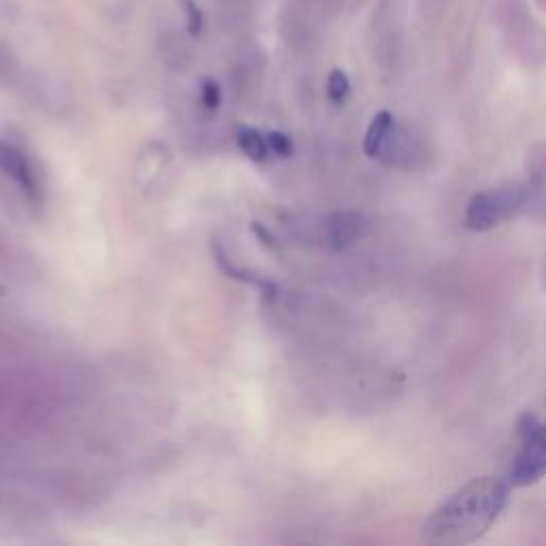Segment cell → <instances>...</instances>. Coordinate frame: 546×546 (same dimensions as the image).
<instances>
[{
  "instance_id": "obj_1",
  "label": "cell",
  "mask_w": 546,
  "mask_h": 546,
  "mask_svg": "<svg viewBox=\"0 0 546 546\" xmlns=\"http://www.w3.org/2000/svg\"><path fill=\"white\" fill-rule=\"evenodd\" d=\"M508 478L480 476L457 489L431 512L423 525L429 544H472L483 538L502 515L510 493Z\"/></svg>"
},
{
  "instance_id": "obj_15",
  "label": "cell",
  "mask_w": 546,
  "mask_h": 546,
  "mask_svg": "<svg viewBox=\"0 0 546 546\" xmlns=\"http://www.w3.org/2000/svg\"><path fill=\"white\" fill-rule=\"evenodd\" d=\"M5 293H7V291H5V288H3V286H0V295H5Z\"/></svg>"
},
{
  "instance_id": "obj_7",
  "label": "cell",
  "mask_w": 546,
  "mask_h": 546,
  "mask_svg": "<svg viewBox=\"0 0 546 546\" xmlns=\"http://www.w3.org/2000/svg\"><path fill=\"white\" fill-rule=\"evenodd\" d=\"M393 131H395L393 114L391 111H380V114H376L374 120L367 126V133L363 139V152L369 158H380L384 148H387Z\"/></svg>"
},
{
  "instance_id": "obj_5",
  "label": "cell",
  "mask_w": 546,
  "mask_h": 546,
  "mask_svg": "<svg viewBox=\"0 0 546 546\" xmlns=\"http://www.w3.org/2000/svg\"><path fill=\"white\" fill-rule=\"evenodd\" d=\"M0 171L9 175V178L24 190V195L32 203L39 201L41 188H39L35 171H32V167L28 165L26 156L5 141H0Z\"/></svg>"
},
{
  "instance_id": "obj_6",
  "label": "cell",
  "mask_w": 546,
  "mask_h": 546,
  "mask_svg": "<svg viewBox=\"0 0 546 546\" xmlns=\"http://www.w3.org/2000/svg\"><path fill=\"white\" fill-rule=\"evenodd\" d=\"M212 254H214V261H216L218 269L224 273V276L231 278V280L242 282V284H250V286L261 288V293H263L265 299H276V295H278V284H276V282H271V280H267V278H261L259 273L248 271V269H244V267H237V265L231 261V256L227 254V250L222 248V244L218 242V239H212Z\"/></svg>"
},
{
  "instance_id": "obj_3",
  "label": "cell",
  "mask_w": 546,
  "mask_h": 546,
  "mask_svg": "<svg viewBox=\"0 0 546 546\" xmlns=\"http://www.w3.org/2000/svg\"><path fill=\"white\" fill-rule=\"evenodd\" d=\"M517 455L508 470L512 487L536 485L546 476V425L532 412H523L515 427Z\"/></svg>"
},
{
  "instance_id": "obj_10",
  "label": "cell",
  "mask_w": 546,
  "mask_h": 546,
  "mask_svg": "<svg viewBox=\"0 0 546 546\" xmlns=\"http://www.w3.org/2000/svg\"><path fill=\"white\" fill-rule=\"evenodd\" d=\"M220 18H224L229 26L242 24L246 18H250V3L248 0H222Z\"/></svg>"
},
{
  "instance_id": "obj_4",
  "label": "cell",
  "mask_w": 546,
  "mask_h": 546,
  "mask_svg": "<svg viewBox=\"0 0 546 546\" xmlns=\"http://www.w3.org/2000/svg\"><path fill=\"white\" fill-rule=\"evenodd\" d=\"M367 233V218L359 212H335L325 222V239L333 252L350 248Z\"/></svg>"
},
{
  "instance_id": "obj_11",
  "label": "cell",
  "mask_w": 546,
  "mask_h": 546,
  "mask_svg": "<svg viewBox=\"0 0 546 546\" xmlns=\"http://www.w3.org/2000/svg\"><path fill=\"white\" fill-rule=\"evenodd\" d=\"M327 94H329V99L337 105H342L346 99H348V94H350V82H348V77L344 71L340 69H335L329 73V82H327Z\"/></svg>"
},
{
  "instance_id": "obj_9",
  "label": "cell",
  "mask_w": 546,
  "mask_h": 546,
  "mask_svg": "<svg viewBox=\"0 0 546 546\" xmlns=\"http://www.w3.org/2000/svg\"><path fill=\"white\" fill-rule=\"evenodd\" d=\"M160 52H163L165 60L175 64V67H184V64L190 60L188 45L180 35H173V32H167L160 39Z\"/></svg>"
},
{
  "instance_id": "obj_13",
  "label": "cell",
  "mask_w": 546,
  "mask_h": 546,
  "mask_svg": "<svg viewBox=\"0 0 546 546\" xmlns=\"http://www.w3.org/2000/svg\"><path fill=\"white\" fill-rule=\"evenodd\" d=\"M201 101L207 109H212V111L218 109V105L222 101V94H220V88L214 79H205V82L201 84Z\"/></svg>"
},
{
  "instance_id": "obj_14",
  "label": "cell",
  "mask_w": 546,
  "mask_h": 546,
  "mask_svg": "<svg viewBox=\"0 0 546 546\" xmlns=\"http://www.w3.org/2000/svg\"><path fill=\"white\" fill-rule=\"evenodd\" d=\"M252 231L256 233V237L261 239V244L267 248H276V237L271 235V231L267 227H263L261 222H252Z\"/></svg>"
},
{
  "instance_id": "obj_2",
  "label": "cell",
  "mask_w": 546,
  "mask_h": 546,
  "mask_svg": "<svg viewBox=\"0 0 546 546\" xmlns=\"http://www.w3.org/2000/svg\"><path fill=\"white\" fill-rule=\"evenodd\" d=\"M532 188L523 182H508L491 190L476 192L465 207L463 224L472 233H487L517 218L529 201Z\"/></svg>"
},
{
  "instance_id": "obj_12",
  "label": "cell",
  "mask_w": 546,
  "mask_h": 546,
  "mask_svg": "<svg viewBox=\"0 0 546 546\" xmlns=\"http://www.w3.org/2000/svg\"><path fill=\"white\" fill-rule=\"evenodd\" d=\"M265 137H267V146H269L271 154H276L278 158H291L293 156L295 143H293L291 137L284 135V133H278V131H271Z\"/></svg>"
},
{
  "instance_id": "obj_8",
  "label": "cell",
  "mask_w": 546,
  "mask_h": 546,
  "mask_svg": "<svg viewBox=\"0 0 546 546\" xmlns=\"http://www.w3.org/2000/svg\"><path fill=\"white\" fill-rule=\"evenodd\" d=\"M237 148L242 150L254 163H265L269 156V146H267V137L256 131L252 126H242L237 131Z\"/></svg>"
}]
</instances>
